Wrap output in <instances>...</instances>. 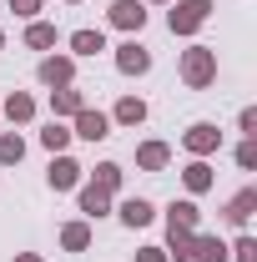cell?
<instances>
[{"mask_svg":"<svg viewBox=\"0 0 257 262\" xmlns=\"http://www.w3.org/2000/svg\"><path fill=\"white\" fill-rule=\"evenodd\" d=\"M136 262H166L161 247H136Z\"/></svg>","mask_w":257,"mask_h":262,"instance_id":"30","label":"cell"},{"mask_svg":"<svg viewBox=\"0 0 257 262\" xmlns=\"http://www.w3.org/2000/svg\"><path fill=\"white\" fill-rule=\"evenodd\" d=\"M106 20H111L116 31H126V35H141V26H146V5H141V0H111Z\"/></svg>","mask_w":257,"mask_h":262,"instance_id":"6","label":"cell"},{"mask_svg":"<svg viewBox=\"0 0 257 262\" xmlns=\"http://www.w3.org/2000/svg\"><path fill=\"white\" fill-rule=\"evenodd\" d=\"M40 5H46V0H10V10H15L20 20H35V15H40Z\"/></svg>","mask_w":257,"mask_h":262,"instance_id":"29","label":"cell"},{"mask_svg":"<svg viewBox=\"0 0 257 262\" xmlns=\"http://www.w3.org/2000/svg\"><path fill=\"white\" fill-rule=\"evenodd\" d=\"M146 121V101L141 96H121L116 111H111V126H141Z\"/></svg>","mask_w":257,"mask_h":262,"instance_id":"16","label":"cell"},{"mask_svg":"<svg viewBox=\"0 0 257 262\" xmlns=\"http://www.w3.org/2000/svg\"><path fill=\"white\" fill-rule=\"evenodd\" d=\"M116 71H121V76H146V71H152V51H146L136 35H126V40L116 46Z\"/></svg>","mask_w":257,"mask_h":262,"instance_id":"5","label":"cell"},{"mask_svg":"<svg viewBox=\"0 0 257 262\" xmlns=\"http://www.w3.org/2000/svg\"><path fill=\"white\" fill-rule=\"evenodd\" d=\"M71 121H76V131H71V136H81V141H106V136H111V116H106V111L81 106Z\"/></svg>","mask_w":257,"mask_h":262,"instance_id":"8","label":"cell"},{"mask_svg":"<svg viewBox=\"0 0 257 262\" xmlns=\"http://www.w3.org/2000/svg\"><path fill=\"white\" fill-rule=\"evenodd\" d=\"M40 146H46V151H51V157H61L66 146H71V131H66L61 121H51V126L40 131Z\"/></svg>","mask_w":257,"mask_h":262,"instance_id":"25","label":"cell"},{"mask_svg":"<svg viewBox=\"0 0 257 262\" xmlns=\"http://www.w3.org/2000/svg\"><path fill=\"white\" fill-rule=\"evenodd\" d=\"M0 111L10 116V126H26V121H31V116H35V96H26V91H10Z\"/></svg>","mask_w":257,"mask_h":262,"instance_id":"20","label":"cell"},{"mask_svg":"<svg viewBox=\"0 0 257 262\" xmlns=\"http://www.w3.org/2000/svg\"><path fill=\"white\" fill-rule=\"evenodd\" d=\"M237 131L242 136H257V106H242L237 111Z\"/></svg>","mask_w":257,"mask_h":262,"instance_id":"28","label":"cell"},{"mask_svg":"<svg viewBox=\"0 0 257 262\" xmlns=\"http://www.w3.org/2000/svg\"><path fill=\"white\" fill-rule=\"evenodd\" d=\"M252 212H257V187H242V192L222 207V217L232 222V227H247V217H252Z\"/></svg>","mask_w":257,"mask_h":262,"instance_id":"10","label":"cell"},{"mask_svg":"<svg viewBox=\"0 0 257 262\" xmlns=\"http://www.w3.org/2000/svg\"><path fill=\"white\" fill-rule=\"evenodd\" d=\"M116 217H121V222H126V227H146V222H152V217H157V207H152V202H146V196H126V202H121V207H116Z\"/></svg>","mask_w":257,"mask_h":262,"instance_id":"14","label":"cell"},{"mask_svg":"<svg viewBox=\"0 0 257 262\" xmlns=\"http://www.w3.org/2000/svg\"><path fill=\"white\" fill-rule=\"evenodd\" d=\"M182 146L192 157H212V151H222V131L212 126V121H192V126L182 131Z\"/></svg>","mask_w":257,"mask_h":262,"instance_id":"4","label":"cell"},{"mask_svg":"<svg viewBox=\"0 0 257 262\" xmlns=\"http://www.w3.org/2000/svg\"><path fill=\"white\" fill-rule=\"evenodd\" d=\"M26 162V136L20 131H0V166H20Z\"/></svg>","mask_w":257,"mask_h":262,"instance_id":"22","label":"cell"},{"mask_svg":"<svg viewBox=\"0 0 257 262\" xmlns=\"http://www.w3.org/2000/svg\"><path fill=\"white\" fill-rule=\"evenodd\" d=\"M227 257L232 262H257V237H237V242L227 247Z\"/></svg>","mask_w":257,"mask_h":262,"instance_id":"26","label":"cell"},{"mask_svg":"<svg viewBox=\"0 0 257 262\" xmlns=\"http://www.w3.org/2000/svg\"><path fill=\"white\" fill-rule=\"evenodd\" d=\"M66 5H81V0H66Z\"/></svg>","mask_w":257,"mask_h":262,"instance_id":"34","label":"cell"},{"mask_svg":"<svg viewBox=\"0 0 257 262\" xmlns=\"http://www.w3.org/2000/svg\"><path fill=\"white\" fill-rule=\"evenodd\" d=\"M192 237L197 232H187V227H166V262H192Z\"/></svg>","mask_w":257,"mask_h":262,"instance_id":"17","label":"cell"},{"mask_svg":"<svg viewBox=\"0 0 257 262\" xmlns=\"http://www.w3.org/2000/svg\"><path fill=\"white\" fill-rule=\"evenodd\" d=\"M26 46H31V51H51V46H56V26H51V20H31V26H26Z\"/></svg>","mask_w":257,"mask_h":262,"instance_id":"23","label":"cell"},{"mask_svg":"<svg viewBox=\"0 0 257 262\" xmlns=\"http://www.w3.org/2000/svg\"><path fill=\"white\" fill-rule=\"evenodd\" d=\"M192 262H227V242L212 232H197L192 237Z\"/></svg>","mask_w":257,"mask_h":262,"instance_id":"13","label":"cell"},{"mask_svg":"<svg viewBox=\"0 0 257 262\" xmlns=\"http://www.w3.org/2000/svg\"><path fill=\"white\" fill-rule=\"evenodd\" d=\"M121 177H126V171H121L116 162H101L96 171H91V182H96L101 192H121Z\"/></svg>","mask_w":257,"mask_h":262,"instance_id":"24","label":"cell"},{"mask_svg":"<svg viewBox=\"0 0 257 262\" xmlns=\"http://www.w3.org/2000/svg\"><path fill=\"white\" fill-rule=\"evenodd\" d=\"M81 106H86V96H81L76 86H61V91H51V116H56V121H66V116H76Z\"/></svg>","mask_w":257,"mask_h":262,"instance_id":"19","label":"cell"},{"mask_svg":"<svg viewBox=\"0 0 257 262\" xmlns=\"http://www.w3.org/2000/svg\"><path fill=\"white\" fill-rule=\"evenodd\" d=\"M237 166H242V171H257V136H247V141L237 146Z\"/></svg>","mask_w":257,"mask_h":262,"instance_id":"27","label":"cell"},{"mask_svg":"<svg viewBox=\"0 0 257 262\" xmlns=\"http://www.w3.org/2000/svg\"><path fill=\"white\" fill-rule=\"evenodd\" d=\"M81 177H86V166L76 162V157H51V171H46V187H51V192H76V187H81Z\"/></svg>","mask_w":257,"mask_h":262,"instance_id":"3","label":"cell"},{"mask_svg":"<svg viewBox=\"0 0 257 262\" xmlns=\"http://www.w3.org/2000/svg\"><path fill=\"white\" fill-rule=\"evenodd\" d=\"M182 182H187V192H192V196H202V192H212V182H217V177H212L207 157H192L187 171H182Z\"/></svg>","mask_w":257,"mask_h":262,"instance_id":"12","label":"cell"},{"mask_svg":"<svg viewBox=\"0 0 257 262\" xmlns=\"http://www.w3.org/2000/svg\"><path fill=\"white\" fill-rule=\"evenodd\" d=\"M106 212H111V192H101L96 182H81V217L96 222V217H106Z\"/></svg>","mask_w":257,"mask_h":262,"instance_id":"11","label":"cell"},{"mask_svg":"<svg viewBox=\"0 0 257 262\" xmlns=\"http://www.w3.org/2000/svg\"><path fill=\"white\" fill-rule=\"evenodd\" d=\"M182 81H187L192 91H207V86L217 81V51H212V46H187V51H182Z\"/></svg>","mask_w":257,"mask_h":262,"instance_id":"1","label":"cell"},{"mask_svg":"<svg viewBox=\"0 0 257 262\" xmlns=\"http://www.w3.org/2000/svg\"><path fill=\"white\" fill-rule=\"evenodd\" d=\"M166 166H172V146H166V141H141V146H136V171H152V177H157Z\"/></svg>","mask_w":257,"mask_h":262,"instance_id":"9","label":"cell"},{"mask_svg":"<svg viewBox=\"0 0 257 262\" xmlns=\"http://www.w3.org/2000/svg\"><path fill=\"white\" fill-rule=\"evenodd\" d=\"M152 5H172V0H152Z\"/></svg>","mask_w":257,"mask_h":262,"instance_id":"33","label":"cell"},{"mask_svg":"<svg viewBox=\"0 0 257 262\" xmlns=\"http://www.w3.org/2000/svg\"><path fill=\"white\" fill-rule=\"evenodd\" d=\"M106 51V35L91 31V26H81V31H71V56L81 61V56H101Z\"/></svg>","mask_w":257,"mask_h":262,"instance_id":"18","label":"cell"},{"mask_svg":"<svg viewBox=\"0 0 257 262\" xmlns=\"http://www.w3.org/2000/svg\"><path fill=\"white\" fill-rule=\"evenodd\" d=\"M35 76H40L51 91H61V86H76V56H46V61L35 66Z\"/></svg>","mask_w":257,"mask_h":262,"instance_id":"7","label":"cell"},{"mask_svg":"<svg viewBox=\"0 0 257 262\" xmlns=\"http://www.w3.org/2000/svg\"><path fill=\"white\" fill-rule=\"evenodd\" d=\"M61 247L66 252H86V247H91V222H86V217H81V222H66L61 227Z\"/></svg>","mask_w":257,"mask_h":262,"instance_id":"21","label":"cell"},{"mask_svg":"<svg viewBox=\"0 0 257 262\" xmlns=\"http://www.w3.org/2000/svg\"><path fill=\"white\" fill-rule=\"evenodd\" d=\"M166 227H187V232H202V212H197V202H172L166 207Z\"/></svg>","mask_w":257,"mask_h":262,"instance_id":"15","label":"cell"},{"mask_svg":"<svg viewBox=\"0 0 257 262\" xmlns=\"http://www.w3.org/2000/svg\"><path fill=\"white\" fill-rule=\"evenodd\" d=\"M0 51H5V31H0Z\"/></svg>","mask_w":257,"mask_h":262,"instance_id":"32","label":"cell"},{"mask_svg":"<svg viewBox=\"0 0 257 262\" xmlns=\"http://www.w3.org/2000/svg\"><path fill=\"white\" fill-rule=\"evenodd\" d=\"M207 20H212V0H172V10H166L172 35H197Z\"/></svg>","mask_w":257,"mask_h":262,"instance_id":"2","label":"cell"},{"mask_svg":"<svg viewBox=\"0 0 257 262\" xmlns=\"http://www.w3.org/2000/svg\"><path fill=\"white\" fill-rule=\"evenodd\" d=\"M10 262H46V257H40V252H15Z\"/></svg>","mask_w":257,"mask_h":262,"instance_id":"31","label":"cell"}]
</instances>
